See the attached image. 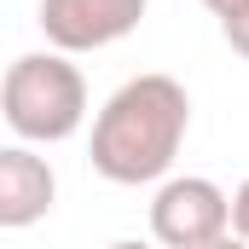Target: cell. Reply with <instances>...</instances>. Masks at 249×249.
<instances>
[{
	"mask_svg": "<svg viewBox=\"0 0 249 249\" xmlns=\"http://www.w3.org/2000/svg\"><path fill=\"white\" fill-rule=\"evenodd\" d=\"M191 127V99L174 75H133L122 81L105 110L93 116V174L110 186H151L168 180Z\"/></svg>",
	"mask_w": 249,
	"mask_h": 249,
	"instance_id": "1",
	"label": "cell"
},
{
	"mask_svg": "<svg viewBox=\"0 0 249 249\" xmlns=\"http://www.w3.org/2000/svg\"><path fill=\"white\" fill-rule=\"evenodd\" d=\"M0 116L23 145H64L87 122V81L70 53H23L6 64Z\"/></svg>",
	"mask_w": 249,
	"mask_h": 249,
	"instance_id": "2",
	"label": "cell"
},
{
	"mask_svg": "<svg viewBox=\"0 0 249 249\" xmlns=\"http://www.w3.org/2000/svg\"><path fill=\"white\" fill-rule=\"evenodd\" d=\"M232 232V197L203 180V174H174L151 197V238L162 249H209Z\"/></svg>",
	"mask_w": 249,
	"mask_h": 249,
	"instance_id": "3",
	"label": "cell"
},
{
	"mask_svg": "<svg viewBox=\"0 0 249 249\" xmlns=\"http://www.w3.org/2000/svg\"><path fill=\"white\" fill-rule=\"evenodd\" d=\"M151 0H41V35L53 53H99L139 29Z\"/></svg>",
	"mask_w": 249,
	"mask_h": 249,
	"instance_id": "4",
	"label": "cell"
},
{
	"mask_svg": "<svg viewBox=\"0 0 249 249\" xmlns=\"http://www.w3.org/2000/svg\"><path fill=\"white\" fill-rule=\"evenodd\" d=\"M53 197H58V180H53L47 157H35L29 145L0 151V226L6 232H23V226L47 220Z\"/></svg>",
	"mask_w": 249,
	"mask_h": 249,
	"instance_id": "5",
	"label": "cell"
},
{
	"mask_svg": "<svg viewBox=\"0 0 249 249\" xmlns=\"http://www.w3.org/2000/svg\"><path fill=\"white\" fill-rule=\"evenodd\" d=\"M220 35H226V47H232L238 58H249V6H244V12H232V18L220 23Z\"/></svg>",
	"mask_w": 249,
	"mask_h": 249,
	"instance_id": "6",
	"label": "cell"
},
{
	"mask_svg": "<svg viewBox=\"0 0 249 249\" xmlns=\"http://www.w3.org/2000/svg\"><path fill=\"white\" fill-rule=\"evenodd\" d=\"M232 232H238V238L249 244V180L232 191Z\"/></svg>",
	"mask_w": 249,
	"mask_h": 249,
	"instance_id": "7",
	"label": "cell"
},
{
	"mask_svg": "<svg viewBox=\"0 0 249 249\" xmlns=\"http://www.w3.org/2000/svg\"><path fill=\"white\" fill-rule=\"evenodd\" d=\"M203 6H209V12H214V18H220V23H226V18H232V12H244L249 0H203Z\"/></svg>",
	"mask_w": 249,
	"mask_h": 249,
	"instance_id": "8",
	"label": "cell"
},
{
	"mask_svg": "<svg viewBox=\"0 0 249 249\" xmlns=\"http://www.w3.org/2000/svg\"><path fill=\"white\" fill-rule=\"evenodd\" d=\"M209 249H249V244H244V238H238V232H226V238H214V244H209Z\"/></svg>",
	"mask_w": 249,
	"mask_h": 249,
	"instance_id": "9",
	"label": "cell"
},
{
	"mask_svg": "<svg viewBox=\"0 0 249 249\" xmlns=\"http://www.w3.org/2000/svg\"><path fill=\"white\" fill-rule=\"evenodd\" d=\"M110 249H151V244H133V238H122V244H110Z\"/></svg>",
	"mask_w": 249,
	"mask_h": 249,
	"instance_id": "10",
	"label": "cell"
}]
</instances>
